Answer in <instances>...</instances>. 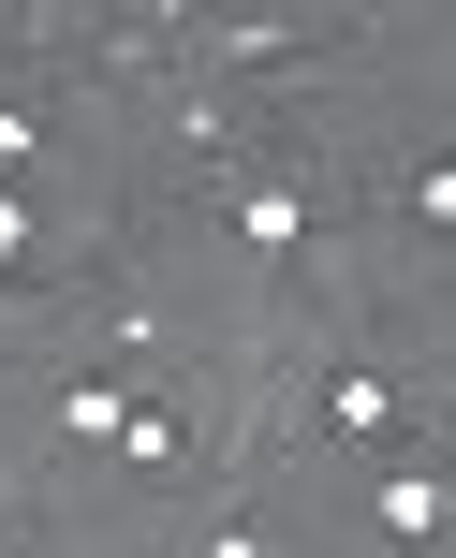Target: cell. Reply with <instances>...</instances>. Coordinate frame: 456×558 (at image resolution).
<instances>
[{
  "mask_svg": "<svg viewBox=\"0 0 456 558\" xmlns=\"http://www.w3.org/2000/svg\"><path fill=\"white\" fill-rule=\"evenodd\" d=\"M206 221H221V251H236V265L295 279V265L324 251V162H310V147H251V162L206 192Z\"/></svg>",
  "mask_w": 456,
  "mask_h": 558,
  "instance_id": "cell-1",
  "label": "cell"
},
{
  "mask_svg": "<svg viewBox=\"0 0 456 558\" xmlns=\"http://www.w3.org/2000/svg\"><path fill=\"white\" fill-rule=\"evenodd\" d=\"M369 530H383V544H456V471L383 456V471H369Z\"/></svg>",
  "mask_w": 456,
  "mask_h": 558,
  "instance_id": "cell-2",
  "label": "cell"
},
{
  "mask_svg": "<svg viewBox=\"0 0 456 558\" xmlns=\"http://www.w3.org/2000/svg\"><path fill=\"white\" fill-rule=\"evenodd\" d=\"M133 397H147V383H133L118 353H104V367H59V383H45V426H59V441H104V456H118V426H133Z\"/></svg>",
  "mask_w": 456,
  "mask_h": 558,
  "instance_id": "cell-3",
  "label": "cell"
},
{
  "mask_svg": "<svg viewBox=\"0 0 456 558\" xmlns=\"http://www.w3.org/2000/svg\"><path fill=\"white\" fill-rule=\"evenodd\" d=\"M177 456H192V412H177V397L147 383V397H133V426H118V471H133V485H163Z\"/></svg>",
  "mask_w": 456,
  "mask_h": 558,
  "instance_id": "cell-4",
  "label": "cell"
},
{
  "mask_svg": "<svg viewBox=\"0 0 456 558\" xmlns=\"http://www.w3.org/2000/svg\"><path fill=\"white\" fill-rule=\"evenodd\" d=\"M45 147H59V118L29 104V88H0V192H29V177H45Z\"/></svg>",
  "mask_w": 456,
  "mask_h": 558,
  "instance_id": "cell-5",
  "label": "cell"
},
{
  "mask_svg": "<svg viewBox=\"0 0 456 558\" xmlns=\"http://www.w3.org/2000/svg\"><path fill=\"white\" fill-rule=\"evenodd\" d=\"M398 221L412 235H456V147H428V162L398 177Z\"/></svg>",
  "mask_w": 456,
  "mask_h": 558,
  "instance_id": "cell-6",
  "label": "cell"
},
{
  "mask_svg": "<svg viewBox=\"0 0 456 558\" xmlns=\"http://www.w3.org/2000/svg\"><path fill=\"white\" fill-rule=\"evenodd\" d=\"M192 558H280V530H265L251 500H221V514H206V544H192Z\"/></svg>",
  "mask_w": 456,
  "mask_h": 558,
  "instance_id": "cell-7",
  "label": "cell"
},
{
  "mask_svg": "<svg viewBox=\"0 0 456 558\" xmlns=\"http://www.w3.org/2000/svg\"><path fill=\"white\" fill-rule=\"evenodd\" d=\"M29 251H45V192H0V294H15Z\"/></svg>",
  "mask_w": 456,
  "mask_h": 558,
  "instance_id": "cell-8",
  "label": "cell"
}]
</instances>
